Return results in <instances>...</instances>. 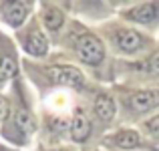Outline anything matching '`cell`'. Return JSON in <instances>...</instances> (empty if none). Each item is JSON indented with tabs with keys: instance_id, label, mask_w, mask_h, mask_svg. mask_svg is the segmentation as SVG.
<instances>
[{
	"instance_id": "cell-15",
	"label": "cell",
	"mask_w": 159,
	"mask_h": 151,
	"mask_svg": "<svg viewBox=\"0 0 159 151\" xmlns=\"http://www.w3.org/2000/svg\"><path fill=\"white\" fill-rule=\"evenodd\" d=\"M8 111H10V105H8V101L4 99V97H0V121L6 119Z\"/></svg>"
},
{
	"instance_id": "cell-5",
	"label": "cell",
	"mask_w": 159,
	"mask_h": 151,
	"mask_svg": "<svg viewBox=\"0 0 159 151\" xmlns=\"http://www.w3.org/2000/svg\"><path fill=\"white\" fill-rule=\"evenodd\" d=\"M89 133H91V121L87 119V115L81 109H77L73 115V121H70V135L77 143H83V141H87Z\"/></svg>"
},
{
	"instance_id": "cell-12",
	"label": "cell",
	"mask_w": 159,
	"mask_h": 151,
	"mask_svg": "<svg viewBox=\"0 0 159 151\" xmlns=\"http://www.w3.org/2000/svg\"><path fill=\"white\" fill-rule=\"evenodd\" d=\"M139 133L137 131H119L115 135V143L119 145V147H123V149H131V147H137L139 145Z\"/></svg>"
},
{
	"instance_id": "cell-10",
	"label": "cell",
	"mask_w": 159,
	"mask_h": 151,
	"mask_svg": "<svg viewBox=\"0 0 159 151\" xmlns=\"http://www.w3.org/2000/svg\"><path fill=\"white\" fill-rule=\"evenodd\" d=\"M43 18H44V26L51 28V30H58V28L62 26V22H65V14L54 6H48L47 10H44Z\"/></svg>"
},
{
	"instance_id": "cell-8",
	"label": "cell",
	"mask_w": 159,
	"mask_h": 151,
	"mask_svg": "<svg viewBox=\"0 0 159 151\" xmlns=\"http://www.w3.org/2000/svg\"><path fill=\"white\" fill-rule=\"evenodd\" d=\"M157 12H159V6H157V4L145 2V4L135 6L127 16H129L131 20H137V22H145V24H147V22H151V20H155Z\"/></svg>"
},
{
	"instance_id": "cell-9",
	"label": "cell",
	"mask_w": 159,
	"mask_h": 151,
	"mask_svg": "<svg viewBox=\"0 0 159 151\" xmlns=\"http://www.w3.org/2000/svg\"><path fill=\"white\" fill-rule=\"evenodd\" d=\"M95 113L101 121H111L115 117V101L107 95H99L95 101Z\"/></svg>"
},
{
	"instance_id": "cell-4",
	"label": "cell",
	"mask_w": 159,
	"mask_h": 151,
	"mask_svg": "<svg viewBox=\"0 0 159 151\" xmlns=\"http://www.w3.org/2000/svg\"><path fill=\"white\" fill-rule=\"evenodd\" d=\"M0 8H2L4 20H6L10 26H20V24L24 22V18H26V14H28V8H26L24 2H4Z\"/></svg>"
},
{
	"instance_id": "cell-1",
	"label": "cell",
	"mask_w": 159,
	"mask_h": 151,
	"mask_svg": "<svg viewBox=\"0 0 159 151\" xmlns=\"http://www.w3.org/2000/svg\"><path fill=\"white\" fill-rule=\"evenodd\" d=\"M77 54L83 62L87 65H99L105 57V47L103 43L93 34H85L77 43Z\"/></svg>"
},
{
	"instance_id": "cell-11",
	"label": "cell",
	"mask_w": 159,
	"mask_h": 151,
	"mask_svg": "<svg viewBox=\"0 0 159 151\" xmlns=\"http://www.w3.org/2000/svg\"><path fill=\"white\" fill-rule=\"evenodd\" d=\"M14 121H16V127H18L22 133H32V131L36 129L34 117H32L30 113L26 111V109H18V111H16Z\"/></svg>"
},
{
	"instance_id": "cell-16",
	"label": "cell",
	"mask_w": 159,
	"mask_h": 151,
	"mask_svg": "<svg viewBox=\"0 0 159 151\" xmlns=\"http://www.w3.org/2000/svg\"><path fill=\"white\" fill-rule=\"evenodd\" d=\"M149 69H151L153 73H159V50L151 57V61H149Z\"/></svg>"
},
{
	"instance_id": "cell-13",
	"label": "cell",
	"mask_w": 159,
	"mask_h": 151,
	"mask_svg": "<svg viewBox=\"0 0 159 151\" xmlns=\"http://www.w3.org/2000/svg\"><path fill=\"white\" fill-rule=\"evenodd\" d=\"M16 75V62L10 57H0V81L14 77Z\"/></svg>"
},
{
	"instance_id": "cell-6",
	"label": "cell",
	"mask_w": 159,
	"mask_h": 151,
	"mask_svg": "<svg viewBox=\"0 0 159 151\" xmlns=\"http://www.w3.org/2000/svg\"><path fill=\"white\" fill-rule=\"evenodd\" d=\"M159 105V91H139L131 97V107L135 111H149Z\"/></svg>"
},
{
	"instance_id": "cell-3",
	"label": "cell",
	"mask_w": 159,
	"mask_h": 151,
	"mask_svg": "<svg viewBox=\"0 0 159 151\" xmlns=\"http://www.w3.org/2000/svg\"><path fill=\"white\" fill-rule=\"evenodd\" d=\"M115 43L117 47L125 53H135L143 47V36L135 30H129V28H123V30H117L115 34Z\"/></svg>"
},
{
	"instance_id": "cell-7",
	"label": "cell",
	"mask_w": 159,
	"mask_h": 151,
	"mask_svg": "<svg viewBox=\"0 0 159 151\" xmlns=\"http://www.w3.org/2000/svg\"><path fill=\"white\" fill-rule=\"evenodd\" d=\"M24 47H26V50L30 54L43 57V54H47V50H48V40H47V36H44L39 28H32V30L28 32V36H26Z\"/></svg>"
},
{
	"instance_id": "cell-14",
	"label": "cell",
	"mask_w": 159,
	"mask_h": 151,
	"mask_svg": "<svg viewBox=\"0 0 159 151\" xmlns=\"http://www.w3.org/2000/svg\"><path fill=\"white\" fill-rule=\"evenodd\" d=\"M147 129H149V131H151L153 135H155L157 139H159V115H157V117H153V119H149V121H147Z\"/></svg>"
},
{
	"instance_id": "cell-2",
	"label": "cell",
	"mask_w": 159,
	"mask_h": 151,
	"mask_svg": "<svg viewBox=\"0 0 159 151\" xmlns=\"http://www.w3.org/2000/svg\"><path fill=\"white\" fill-rule=\"evenodd\" d=\"M48 77H51L52 83L57 85H65V87H83L85 85V77L79 69L75 66H51L47 71Z\"/></svg>"
}]
</instances>
